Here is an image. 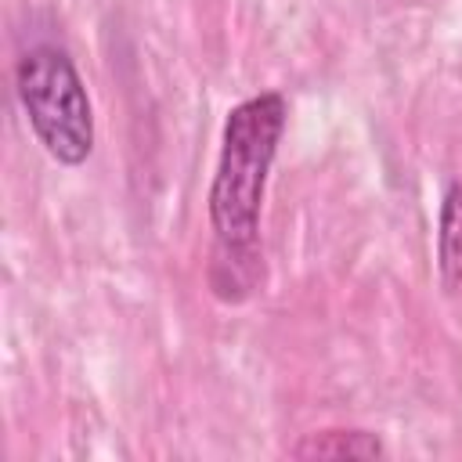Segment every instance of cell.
<instances>
[{"label":"cell","mask_w":462,"mask_h":462,"mask_svg":"<svg viewBox=\"0 0 462 462\" xmlns=\"http://www.w3.org/2000/svg\"><path fill=\"white\" fill-rule=\"evenodd\" d=\"M289 119V105L278 90L245 97L227 112L220 159L209 184V224L217 235V253L256 256L260 209L267 173Z\"/></svg>","instance_id":"cell-1"},{"label":"cell","mask_w":462,"mask_h":462,"mask_svg":"<svg viewBox=\"0 0 462 462\" xmlns=\"http://www.w3.org/2000/svg\"><path fill=\"white\" fill-rule=\"evenodd\" d=\"M14 90L43 152L61 166H83L94 152V108L72 58L32 47L14 69Z\"/></svg>","instance_id":"cell-2"},{"label":"cell","mask_w":462,"mask_h":462,"mask_svg":"<svg viewBox=\"0 0 462 462\" xmlns=\"http://www.w3.org/2000/svg\"><path fill=\"white\" fill-rule=\"evenodd\" d=\"M437 267L440 282L451 296L462 292V184H451L440 202V227H437Z\"/></svg>","instance_id":"cell-3"},{"label":"cell","mask_w":462,"mask_h":462,"mask_svg":"<svg viewBox=\"0 0 462 462\" xmlns=\"http://www.w3.org/2000/svg\"><path fill=\"white\" fill-rule=\"evenodd\" d=\"M379 455H386V448L368 430H321V433H307L292 448V458H379Z\"/></svg>","instance_id":"cell-4"}]
</instances>
